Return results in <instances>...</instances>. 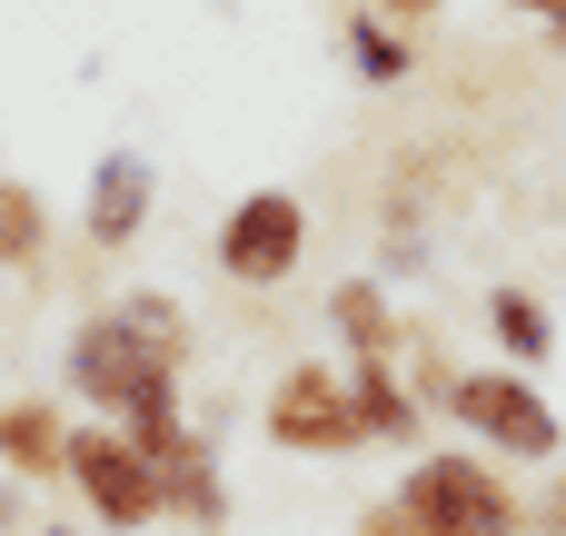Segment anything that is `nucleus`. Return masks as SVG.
Here are the masks:
<instances>
[{
  "label": "nucleus",
  "instance_id": "aec40b11",
  "mask_svg": "<svg viewBox=\"0 0 566 536\" xmlns=\"http://www.w3.org/2000/svg\"><path fill=\"white\" fill-rule=\"evenodd\" d=\"M557 527H566V487H557Z\"/></svg>",
  "mask_w": 566,
  "mask_h": 536
},
{
  "label": "nucleus",
  "instance_id": "f8f14e48",
  "mask_svg": "<svg viewBox=\"0 0 566 536\" xmlns=\"http://www.w3.org/2000/svg\"><path fill=\"white\" fill-rule=\"evenodd\" d=\"M488 338L507 348V368H517V378L557 358V318H547V308H537L527 288H488Z\"/></svg>",
  "mask_w": 566,
  "mask_h": 536
},
{
  "label": "nucleus",
  "instance_id": "20e7f679",
  "mask_svg": "<svg viewBox=\"0 0 566 536\" xmlns=\"http://www.w3.org/2000/svg\"><path fill=\"white\" fill-rule=\"evenodd\" d=\"M209 259H219L229 288H279L308 259V199L298 189H239L219 239H209Z\"/></svg>",
  "mask_w": 566,
  "mask_h": 536
},
{
  "label": "nucleus",
  "instance_id": "4468645a",
  "mask_svg": "<svg viewBox=\"0 0 566 536\" xmlns=\"http://www.w3.org/2000/svg\"><path fill=\"white\" fill-rule=\"evenodd\" d=\"M40 259H50V209L30 179L0 169V269H40Z\"/></svg>",
  "mask_w": 566,
  "mask_h": 536
},
{
  "label": "nucleus",
  "instance_id": "a211bd4d",
  "mask_svg": "<svg viewBox=\"0 0 566 536\" xmlns=\"http://www.w3.org/2000/svg\"><path fill=\"white\" fill-rule=\"evenodd\" d=\"M507 10H527V20H547V10H557V0H507Z\"/></svg>",
  "mask_w": 566,
  "mask_h": 536
},
{
  "label": "nucleus",
  "instance_id": "ddd939ff",
  "mask_svg": "<svg viewBox=\"0 0 566 536\" xmlns=\"http://www.w3.org/2000/svg\"><path fill=\"white\" fill-rule=\"evenodd\" d=\"M348 70H358L368 90H398V80L418 70V40H408L398 20H378V10H358V20H348Z\"/></svg>",
  "mask_w": 566,
  "mask_h": 536
},
{
  "label": "nucleus",
  "instance_id": "1a4fd4ad",
  "mask_svg": "<svg viewBox=\"0 0 566 536\" xmlns=\"http://www.w3.org/2000/svg\"><path fill=\"white\" fill-rule=\"evenodd\" d=\"M60 458H70L60 398H0V467L10 477H60Z\"/></svg>",
  "mask_w": 566,
  "mask_h": 536
},
{
  "label": "nucleus",
  "instance_id": "9b49d317",
  "mask_svg": "<svg viewBox=\"0 0 566 536\" xmlns=\"http://www.w3.org/2000/svg\"><path fill=\"white\" fill-rule=\"evenodd\" d=\"M109 318H119L159 368H189V338H199V328H189V298H169V288H119Z\"/></svg>",
  "mask_w": 566,
  "mask_h": 536
},
{
  "label": "nucleus",
  "instance_id": "0eeeda50",
  "mask_svg": "<svg viewBox=\"0 0 566 536\" xmlns=\"http://www.w3.org/2000/svg\"><path fill=\"white\" fill-rule=\"evenodd\" d=\"M328 328H338V348H348V368H398V298L358 269V278H338L328 288Z\"/></svg>",
  "mask_w": 566,
  "mask_h": 536
},
{
  "label": "nucleus",
  "instance_id": "7ed1b4c3",
  "mask_svg": "<svg viewBox=\"0 0 566 536\" xmlns=\"http://www.w3.org/2000/svg\"><path fill=\"white\" fill-rule=\"evenodd\" d=\"M259 438L279 458H358L368 438H358V408H348V368H328V358L279 368V388L259 408Z\"/></svg>",
  "mask_w": 566,
  "mask_h": 536
},
{
  "label": "nucleus",
  "instance_id": "6ab92c4d",
  "mask_svg": "<svg viewBox=\"0 0 566 536\" xmlns=\"http://www.w3.org/2000/svg\"><path fill=\"white\" fill-rule=\"evenodd\" d=\"M40 536H80V527H40Z\"/></svg>",
  "mask_w": 566,
  "mask_h": 536
},
{
  "label": "nucleus",
  "instance_id": "dca6fc26",
  "mask_svg": "<svg viewBox=\"0 0 566 536\" xmlns=\"http://www.w3.org/2000/svg\"><path fill=\"white\" fill-rule=\"evenodd\" d=\"M428 10H448V0H378V20H428Z\"/></svg>",
  "mask_w": 566,
  "mask_h": 536
},
{
  "label": "nucleus",
  "instance_id": "423d86ee",
  "mask_svg": "<svg viewBox=\"0 0 566 536\" xmlns=\"http://www.w3.org/2000/svg\"><path fill=\"white\" fill-rule=\"evenodd\" d=\"M149 209H159V169H149L139 149H99V159H90V189H80V239H90L99 259H119V249L149 229Z\"/></svg>",
  "mask_w": 566,
  "mask_h": 536
},
{
  "label": "nucleus",
  "instance_id": "39448f33",
  "mask_svg": "<svg viewBox=\"0 0 566 536\" xmlns=\"http://www.w3.org/2000/svg\"><path fill=\"white\" fill-rule=\"evenodd\" d=\"M60 477L80 487L90 527H109V536L159 527V467H149V458H139L119 428H70V458H60Z\"/></svg>",
  "mask_w": 566,
  "mask_h": 536
},
{
  "label": "nucleus",
  "instance_id": "f03ea898",
  "mask_svg": "<svg viewBox=\"0 0 566 536\" xmlns=\"http://www.w3.org/2000/svg\"><path fill=\"white\" fill-rule=\"evenodd\" d=\"M448 418L478 428V458H497V467H507V458H557L566 448V418L547 408V388L517 378V368H458Z\"/></svg>",
  "mask_w": 566,
  "mask_h": 536
},
{
  "label": "nucleus",
  "instance_id": "6e6552de",
  "mask_svg": "<svg viewBox=\"0 0 566 536\" xmlns=\"http://www.w3.org/2000/svg\"><path fill=\"white\" fill-rule=\"evenodd\" d=\"M159 517H179V527L219 536L229 527V477H219V438H189L169 467H159Z\"/></svg>",
  "mask_w": 566,
  "mask_h": 536
},
{
  "label": "nucleus",
  "instance_id": "2eb2a0df",
  "mask_svg": "<svg viewBox=\"0 0 566 536\" xmlns=\"http://www.w3.org/2000/svg\"><path fill=\"white\" fill-rule=\"evenodd\" d=\"M348 536H448L438 517H418V507H398V497H378V507H358V527Z\"/></svg>",
  "mask_w": 566,
  "mask_h": 536
},
{
  "label": "nucleus",
  "instance_id": "9d476101",
  "mask_svg": "<svg viewBox=\"0 0 566 536\" xmlns=\"http://www.w3.org/2000/svg\"><path fill=\"white\" fill-rule=\"evenodd\" d=\"M348 408H358V438L368 448H418L428 438V408L408 398L398 368H348Z\"/></svg>",
  "mask_w": 566,
  "mask_h": 536
},
{
  "label": "nucleus",
  "instance_id": "f257e3e1",
  "mask_svg": "<svg viewBox=\"0 0 566 536\" xmlns=\"http://www.w3.org/2000/svg\"><path fill=\"white\" fill-rule=\"evenodd\" d=\"M398 507L438 517L448 536H527L537 527V507L517 497V477H507L497 458H478V448H428V458L398 477Z\"/></svg>",
  "mask_w": 566,
  "mask_h": 536
},
{
  "label": "nucleus",
  "instance_id": "f3484780",
  "mask_svg": "<svg viewBox=\"0 0 566 536\" xmlns=\"http://www.w3.org/2000/svg\"><path fill=\"white\" fill-rule=\"evenodd\" d=\"M547 50H566V0H557V10H547Z\"/></svg>",
  "mask_w": 566,
  "mask_h": 536
}]
</instances>
